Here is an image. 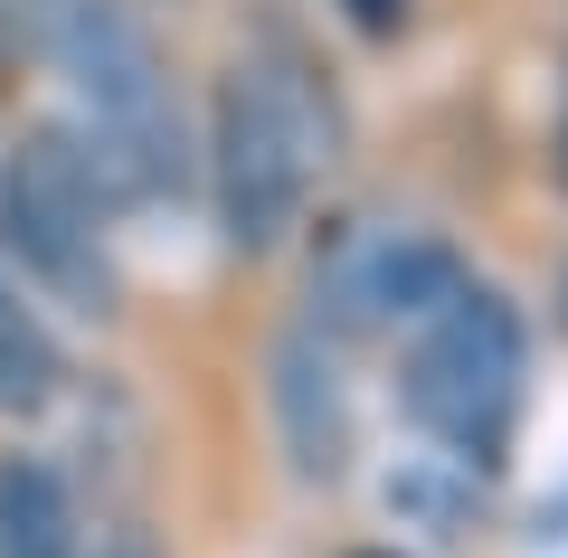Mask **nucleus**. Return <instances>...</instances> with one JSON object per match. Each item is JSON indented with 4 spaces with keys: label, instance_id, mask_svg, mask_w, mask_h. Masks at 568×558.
Here are the masks:
<instances>
[{
    "label": "nucleus",
    "instance_id": "1",
    "mask_svg": "<svg viewBox=\"0 0 568 558\" xmlns=\"http://www.w3.org/2000/svg\"><path fill=\"white\" fill-rule=\"evenodd\" d=\"M48 58H58L67 95L85 114V142H95L85 161H95L104 190H133V200L181 190V95H171L152 29L123 0H58L48 10Z\"/></svg>",
    "mask_w": 568,
    "mask_h": 558
},
{
    "label": "nucleus",
    "instance_id": "7",
    "mask_svg": "<svg viewBox=\"0 0 568 558\" xmlns=\"http://www.w3.org/2000/svg\"><path fill=\"white\" fill-rule=\"evenodd\" d=\"M0 558H77V511L48 464L10 455L0 464Z\"/></svg>",
    "mask_w": 568,
    "mask_h": 558
},
{
    "label": "nucleus",
    "instance_id": "10",
    "mask_svg": "<svg viewBox=\"0 0 568 558\" xmlns=\"http://www.w3.org/2000/svg\"><path fill=\"white\" fill-rule=\"evenodd\" d=\"M95 558H152V549H142V539H114V549H95Z\"/></svg>",
    "mask_w": 568,
    "mask_h": 558
},
{
    "label": "nucleus",
    "instance_id": "4",
    "mask_svg": "<svg viewBox=\"0 0 568 558\" xmlns=\"http://www.w3.org/2000/svg\"><path fill=\"white\" fill-rule=\"evenodd\" d=\"M0 237L77 313L114 303V275H104V180L67 133H29L10 152V171H0Z\"/></svg>",
    "mask_w": 568,
    "mask_h": 558
},
{
    "label": "nucleus",
    "instance_id": "8",
    "mask_svg": "<svg viewBox=\"0 0 568 558\" xmlns=\"http://www.w3.org/2000/svg\"><path fill=\"white\" fill-rule=\"evenodd\" d=\"M58 379H67V359L48 341V322L20 303V284H0V417H39L58 398Z\"/></svg>",
    "mask_w": 568,
    "mask_h": 558
},
{
    "label": "nucleus",
    "instance_id": "9",
    "mask_svg": "<svg viewBox=\"0 0 568 558\" xmlns=\"http://www.w3.org/2000/svg\"><path fill=\"white\" fill-rule=\"evenodd\" d=\"M342 20H351V29H369V39H388V29L407 20V0H342Z\"/></svg>",
    "mask_w": 568,
    "mask_h": 558
},
{
    "label": "nucleus",
    "instance_id": "5",
    "mask_svg": "<svg viewBox=\"0 0 568 558\" xmlns=\"http://www.w3.org/2000/svg\"><path fill=\"white\" fill-rule=\"evenodd\" d=\"M455 284L465 275H455L446 246H426V237H361V246H342V265L323 275V294H332V313H351V322H426Z\"/></svg>",
    "mask_w": 568,
    "mask_h": 558
},
{
    "label": "nucleus",
    "instance_id": "2",
    "mask_svg": "<svg viewBox=\"0 0 568 558\" xmlns=\"http://www.w3.org/2000/svg\"><path fill=\"white\" fill-rule=\"evenodd\" d=\"M332 161V104L304 85V67H265L246 58L219 95V219H227V246L265 256V246L294 227L313 171Z\"/></svg>",
    "mask_w": 568,
    "mask_h": 558
},
{
    "label": "nucleus",
    "instance_id": "6",
    "mask_svg": "<svg viewBox=\"0 0 568 558\" xmlns=\"http://www.w3.org/2000/svg\"><path fill=\"white\" fill-rule=\"evenodd\" d=\"M275 407H284V445H294V474L304 483H332L351 455V398L332 379V359L313 341H284L275 351Z\"/></svg>",
    "mask_w": 568,
    "mask_h": 558
},
{
    "label": "nucleus",
    "instance_id": "3",
    "mask_svg": "<svg viewBox=\"0 0 568 558\" xmlns=\"http://www.w3.org/2000/svg\"><path fill=\"white\" fill-rule=\"evenodd\" d=\"M407 417L436 445L493 464L521 417V313L484 284H455L407 351Z\"/></svg>",
    "mask_w": 568,
    "mask_h": 558
}]
</instances>
